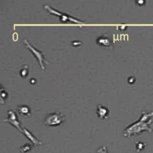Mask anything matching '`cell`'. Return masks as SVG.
<instances>
[{
    "label": "cell",
    "instance_id": "obj_1",
    "mask_svg": "<svg viewBox=\"0 0 153 153\" xmlns=\"http://www.w3.org/2000/svg\"><path fill=\"white\" fill-rule=\"evenodd\" d=\"M152 117H153V111L150 112L142 111L140 118L124 129V136L130 137L132 136L139 134L144 131H148L149 133L152 132V129L150 126L152 121Z\"/></svg>",
    "mask_w": 153,
    "mask_h": 153
},
{
    "label": "cell",
    "instance_id": "obj_2",
    "mask_svg": "<svg viewBox=\"0 0 153 153\" xmlns=\"http://www.w3.org/2000/svg\"><path fill=\"white\" fill-rule=\"evenodd\" d=\"M65 121V117L60 112H55L48 114L44 120V124L48 126H57Z\"/></svg>",
    "mask_w": 153,
    "mask_h": 153
},
{
    "label": "cell",
    "instance_id": "obj_3",
    "mask_svg": "<svg viewBox=\"0 0 153 153\" xmlns=\"http://www.w3.org/2000/svg\"><path fill=\"white\" fill-rule=\"evenodd\" d=\"M44 8L47 11H48L50 13H51L53 15H56L57 16H59L60 17V20L62 22H66L70 21L71 22H74V23H83V22L81 21L80 20L78 19H76L75 17H73L71 16L70 15H69L66 13H62V12L58 11L57 10H56L54 8H52L51 7H50L48 5H44Z\"/></svg>",
    "mask_w": 153,
    "mask_h": 153
},
{
    "label": "cell",
    "instance_id": "obj_4",
    "mask_svg": "<svg viewBox=\"0 0 153 153\" xmlns=\"http://www.w3.org/2000/svg\"><path fill=\"white\" fill-rule=\"evenodd\" d=\"M4 121H7L11 124L13 126L16 127L18 130H20L27 137H28L31 134V133L27 128L26 129L25 127L23 128L20 127V123L17 120V115L16 113L12 110H9L8 111V118L4 120Z\"/></svg>",
    "mask_w": 153,
    "mask_h": 153
},
{
    "label": "cell",
    "instance_id": "obj_5",
    "mask_svg": "<svg viewBox=\"0 0 153 153\" xmlns=\"http://www.w3.org/2000/svg\"><path fill=\"white\" fill-rule=\"evenodd\" d=\"M24 44H25V45L26 46V47H27L28 49H29L32 53L33 54V56L36 58V59L38 60L41 68L42 69H45V66H44V63H48L44 59V54L45 53L42 51H41L38 50H37L36 48H35L33 46H32L27 39H25L23 41Z\"/></svg>",
    "mask_w": 153,
    "mask_h": 153
},
{
    "label": "cell",
    "instance_id": "obj_6",
    "mask_svg": "<svg viewBox=\"0 0 153 153\" xmlns=\"http://www.w3.org/2000/svg\"><path fill=\"white\" fill-rule=\"evenodd\" d=\"M96 42L98 45L102 47L106 48H111L112 47V41L108 34L105 33L98 37L96 39Z\"/></svg>",
    "mask_w": 153,
    "mask_h": 153
},
{
    "label": "cell",
    "instance_id": "obj_7",
    "mask_svg": "<svg viewBox=\"0 0 153 153\" xmlns=\"http://www.w3.org/2000/svg\"><path fill=\"white\" fill-rule=\"evenodd\" d=\"M96 114L100 118L106 120L109 117L110 112L107 107L102 105H98L96 107Z\"/></svg>",
    "mask_w": 153,
    "mask_h": 153
},
{
    "label": "cell",
    "instance_id": "obj_8",
    "mask_svg": "<svg viewBox=\"0 0 153 153\" xmlns=\"http://www.w3.org/2000/svg\"><path fill=\"white\" fill-rule=\"evenodd\" d=\"M18 114L23 117H29L30 115V108L26 105H20L17 108Z\"/></svg>",
    "mask_w": 153,
    "mask_h": 153
},
{
    "label": "cell",
    "instance_id": "obj_9",
    "mask_svg": "<svg viewBox=\"0 0 153 153\" xmlns=\"http://www.w3.org/2000/svg\"><path fill=\"white\" fill-rule=\"evenodd\" d=\"M29 74V66L25 65L20 71V75L22 78H26Z\"/></svg>",
    "mask_w": 153,
    "mask_h": 153
},
{
    "label": "cell",
    "instance_id": "obj_10",
    "mask_svg": "<svg viewBox=\"0 0 153 153\" xmlns=\"http://www.w3.org/2000/svg\"><path fill=\"white\" fill-rule=\"evenodd\" d=\"M31 149H32V146L29 143H26L25 145H24L23 146L20 147V151L21 152L25 153V152H27L30 151Z\"/></svg>",
    "mask_w": 153,
    "mask_h": 153
},
{
    "label": "cell",
    "instance_id": "obj_11",
    "mask_svg": "<svg viewBox=\"0 0 153 153\" xmlns=\"http://www.w3.org/2000/svg\"><path fill=\"white\" fill-rule=\"evenodd\" d=\"M8 97V94L6 92V91L3 90L2 87H1V103L2 102V101L5 100L6 98Z\"/></svg>",
    "mask_w": 153,
    "mask_h": 153
},
{
    "label": "cell",
    "instance_id": "obj_12",
    "mask_svg": "<svg viewBox=\"0 0 153 153\" xmlns=\"http://www.w3.org/2000/svg\"><path fill=\"white\" fill-rule=\"evenodd\" d=\"M136 148L137 151H140L142 149H143L145 146V144L144 143H142L141 142H136Z\"/></svg>",
    "mask_w": 153,
    "mask_h": 153
},
{
    "label": "cell",
    "instance_id": "obj_13",
    "mask_svg": "<svg viewBox=\"0 0 153 153\" xmlns=\"http://www.w3.org/2000/svg\"><path fill=\"white\" fill-rule=\"evenodd\" d=\"M97 153H108L106 149V146H103L100 148L97 151Z\"/></svg>",
    "mask_w": 153,
    "mask_h": 153
},
{
    "label": "cell",
    "instance_id": "obj_14",
    "mask_svg": "<svg viewBox=\"0 0 153 153\" xmlns=\"http://www.w3.org/2000/svg\"><path fill=\"white\" fill-rule=\"evenodd\" d=\"M72 45L74 47H78L82 44V42L79 41H74L72 42Z\"/></svg>",
    "mask_w": 153,
    "mask_h": 153
},
{
    "label": "cell",
    "instance_id": "obj_15",
    "mask_svg": "<svg viewBox=\"0 0 153 153\" xmlns=\"http://www.w3.org/2000/svg\"><path fill=\"white\" fill-rule=\"evenodd\" d=\"M128 82L130 83V84H133L134 82L135 81V78L134 76H130L128 78Z\"/></svg>",
    "mask_w": 153,
    "mask_h": 153
},
{
    "label": "cell",
    "instance_id": "obj_16",
    "mask_svg": "<svg viewBox=\"0 0 153 153\" xmlns=\"http://www.w3.org/2000/svg\"><path fill=\"white\" fill-rule=\"evenodd\" d=\"M30 82H31V83L34 84V83L35 82V81H35V79L34 78H32V79H30Z\"/></svg>",
    "mask_w": 153,
    "mask_h": 153
}]
</instances>
